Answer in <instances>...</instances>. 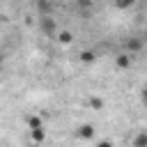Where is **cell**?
<instances>
[{
	"instance_id": "30bf717a",
	"label": "cell",
	"mask_w": 147,
	"mask_h": 147,
	"mask_svg": "<svg viewBox=\"0 0 147 147\" xmlns=\"http://www.w3.org/2000/svg\"><path fill=\"white\" fill-rule=\"evenodd\" d=\"M142 103L147 106V90H142Z\"/></svg>"
},
{
	"instance_id": "9c48e42d",
	"label": "cell",
	"mask_w": 147,
	"mask_h": 147,
	"mask_svg": "<svg viewBox=\"0 0 147 147\" xmlns=\"http://www.w3.org/2000/svg\"><path fill=\"white\" fill-rule=\"evenodd\" d=\"M96 147H113V145H110V142H108V140H103V142H99V145H96Z\"/></svg>"
},
{
	"instance_id": "8992f818",
	"label": "cell",
	"mask_w": 147,
	"mask_h": 147,
	"mask_svg": "<svg viewBox=\"0 0 147 147\" xmlns=\"http://www.w3.org/2000/svg\"><path fill=\"white\" fill-rule=\"evenodd\" d=\"M30 133H32V138H34V140H39V142L44 140V129H34V131H30Z\"/></svg>"
},
{
	"instance_id": "5b68a950",
	"label": "cell",
	"mask_w": 147,
	"mask_h": 147,
	"mask_svg": "<svg viewBox=\"0 0 147 147\" xmlns=\"http://www.w3.org/2000/svg\"><path fill=\"white\" fill-rule=\"evenodd\" d=\"M126 48H129V51H138V48H140V41H138V39H131V41H126Z\"/></svg>"
},
{
	"instance_id": "ba28073f",
	"label": "cell",
	"mask_w": 147,
	"mask_h": 147,
	"mask_svg": "<svg viewBox=\"0 0 147 147\" xmlns=\"http://www.w3.org/2000/svg\"><path fill=\"white\" fill-rule=\"evenodd\" d=\"M60 39H62V41H69V39H71V34H69V32H62V34H60Z\"/></svg>"
},
{
	"instance_id": "277c9868",
	"label": "cell",
	"mask_w": 147,
	"mask_h": 147,
	"mask_svg": "<svg viewBox=\"0 0 147 147\" xmlns=\"http://www.w3.org/2000/svg\"><path fill=\"white\" fill-rule=\"evenodd\" d=\"M28 124H30V131H34V129H44L39 117H30V119H28Z\"/></svg>"
},
{
	"instance_id": "6da1fadb",
	"label": "cell",
	"mask_w": 147,
	"mask_h": 147,
	"mask_svg": "<svg viewBox=\"0 0 147 147\" xmlns=\"http://www.w3.org/2000/svg\"><path fill=\"white\" fill-rule=\"evenodd\" d=\"M78 138H83V140H90V138H94V129H92L90 124L80 126V129H78Z\"/></svg>"
},
{
	"instance_id": "3957f363",
	"label": "cell",
	"mask_w": 147,
	"mask_h": 147,
	"mask_svg": "<svg viewBox=\"0 0 147 147\" xmlns=\"http://www.w3.org/2000/svg\"><path fill=\"white\" fill-rule=\"evenodd\" d=\"M129 64H131V55H129V53H119V55H117V67L126 69Z\"/></svg>"
},
{
	"instance_id": "7a4b0ae2",
	"label": "cell",
	"mask_w": 147,
	"mask_h": 147,
	"mask_svg": "<svg viewBox=\"0 0 147 147\" xmlns=\"http://www.w3.org/2000/svg\"><path fill=\"white\" fill-rule=\"evenodd\" d=\"M133 147H147V131H140L133 138Z\"/></svg>"
},
{
	"instance_id": "52a82bcc",
	"label": "cell",
	"mask_w": 147,
	"mask_h": 147,
	"mask_svg": "<svg viewBox=\"0 0 147 147\" xmlns=\"http://www.w3.org/2000/svg\"><path fill=\"white\" fill-rule=\"evenodd\" d=\"M83 60H85V62H90V60H94V53H90V51H85V53H83Z\"/></svg>"
}]
</instances>
